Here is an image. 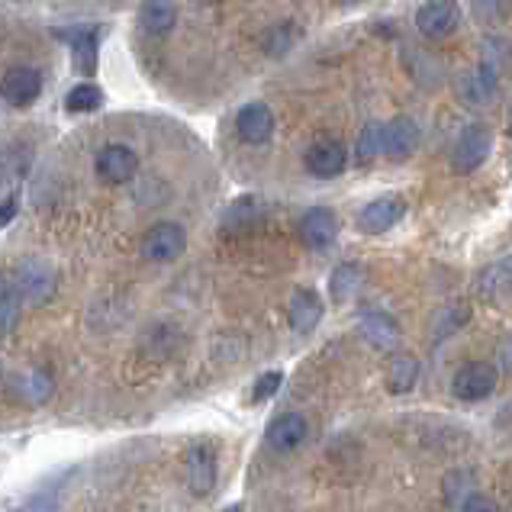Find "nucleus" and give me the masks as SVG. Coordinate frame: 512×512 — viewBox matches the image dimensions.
I'll list each match as a JSON object with an SVG mask.
<instances>
[{
	"label": "nucleus",
	"mask_w": 512,
	"mask_h": 512,
	"mask_svg": "<svg viewBox=\"0 0 512 512\" xmlns=\"http://www.w3.org/2000/svg\"><path fill=\"white\" fill-rule=\"evenodd\" d=\"M361 335L368 339L374 348H393L400 339V326H397V319L387 316V313H368L361 319Z\"/></svg>",
	"instance_id": "f3484780"
},
{
	"label": "nucleus",
	"mask_w": 512,
	"mask_h": 512,
	"mask_svg": "<svg viewBox=\"0 0 512 512\" xmlns=\"http://www.w3.org/2000/svg\"><path fill=\"white\" fill-rule=\"evenodd\" d=\"M406 216V200L397 197V194H390V197H377L371 200L368 207L361 210L358 216V226L364 232H371V236H377V232H387L400 223V219Z\"/></svg>",
	"instance_id": "1a4fd4ad"
},
{
	"label": "nucleus",
	"mask_w": 512,
	"mask_h": 512,
	"mask_svg": "<svg viewBox=\"0 0 512 512\" xmlns=\"http://www.w3.org/2000/svg\"><path fill=\"white\" fill-rule=\"evenodd\" d=\"M20 390H23V400H26V403H42V400H46L49 393H52V380H49L46 374L33 371V374H26V377H23Z\"/></svg>",
	"instance_id": "393cba45"
},
{
	"label": "nucleus",
	"mask_w": 512,
	"mask_h": 512,
	"mask_svg": "<svg viewBox=\"0 0 512 512\" xmlns=\"http://www.w3.org/2000/svg\"><path fill=\"white\" fill-rule=\"evenodd\" d=\"M306 435H310V426L300 413H281L268 426V445L274 451H294L306 442Z\"/></svg>",
	"instance_id": "2eb2a0df"
},
{
	"label": "nucleus",
	"mask_w": 512,
	"mask_h": 512,
	"mask_svg": "<svg viewBox=\"0 0 512 512\" xmlns=\"http://www.w3.org/2000/svg\"><path fill=\"white\" fill-rule=\"evenodd\" d=\"M100 104H104V94H100V87H94V84H78L75 91L65 97V107L71 113H91Z\"/></svg>",
	"instance_id": "412c9836"
},
{
	"label": "nucleus",
	"mask_w": 512,
	"mask_h": 512,
	"mask_svg": "<svg viewBox=\"0 0 512 512\" xmlns=\"http://www.w3.org/2000/svg\"><path fill=\"white\" fill-rule=\"evenodd\" d=\"M139 20H142V29L152 36H165L168 29L178 23V7L174 4H162V0H152V4H142L139 10Z\"/></svg>",
	"instance_id": "a211bd4d"
},
{
	"label": "nucleus",
	"mask_w": 512,
	"mask_h": 512,
	"mask_svg": "<svg viewBox=\"0 0 512 512\" xmlns=\"http://www.w3.org/2000/svg\"><path fill=\"white\" fill-rule=\"evenodd\" d=\"M493 390H496V371L487 361H467L464 368H458L455 377H451V393L464 403L487 400Z\"/></svg>",
	"instance_id": "f257e3e1"
},
{
	"label": "nucleus",
	"mask_w": 512,
	"mask_h": 512,
	"mask_svg": "<svg viewBox=\"0 0 512 512\" xmlns=\"http://www.w3.org/2000/svg\"><path fill=\"white\" fill-rule=\"evenodd\" d=\"M136 168H139V155L129 149V145H123V142H113V145H107V149L97 155V174L104 181H110V184L129 181L136 174Z\"/></svg>",
	"instance_id": "9b49d317"
},
{
	"label": "nucleus",
	"mask_w": 512,
	"mask_h": 512,
	"mask_svg": "<svg viewBox=\"0 0 512 512\" xmlns=\"http://www.w3.org/2000/svg\"><path fill=\"white\" fill-rule=\"evenodd\" d=\"M490 149H493L490 129H487V126H480V123H471V126H464V133L458 136L455 152H451V162H455L458 171L471 174V171H477L480 165L487 162Z\"/></svg>",
	"instance_id": "f03ea898"
},
{
	"label": "nucleus",
	"mask_w": 512,
	"mask_h": 512,
	"mask_svg": "<svg viewBox=\"0 0 512 512\" xmlns=\"http://www.w3.org/2000/svg\"><path fill=\"white\" fill-rule=\"evenodd\" d=\"M55 290V274L42 261H23L17 277H13V294L20 297V303H46Z\"/></svg>",
	"instance_id": "7ed1b4c3"
},
{
	"label": "nucleus",
	"mask_w": 512,
	"mask_h": 512,
	"mask_svg": "<svg viewBox=\"0 0 512 512\" xmlns=\"http://www.w3.org/2000/svg\"><path fill=\"white\" fill-rule=\"evenodd\" d=\"M358 162H371L377 152H384V123H368L358 136Z\"/></svg>",
	"instance_id": "5701e85b"
},
{
	"label": "nucleus",
	"mask_w": 512,
	"mask_h": 512,
	"mask_svg": "<svg viewBox=\"0 0 512 512\" xmlns=\"http://www.w3.org/2000/svg\"><path fill=\"white\" fill-rule=\"evenodd\" d=\"M509 133H512V110H509Z\"/></svg>",
	"instance_id": "72a5a7b5"
},
{
	"label": "nucleus",
	"mask_w": 512,
	"mask_h": 512,
	"mask_svg": "<svg viewBox=\"0 0 512 512\" xmlns=\"http://www.w3.org/2000/svg\"><path fill=\"white\" fill-rule=\"evenodd\" d=\"M58 509V500L52 490H42L36 496H29V500L20 506V512H55Z\"/></svg>",
	"instance_id": "c85d7f7f"
},
{
	"label": "nucleus",
	"mask_w": 512,
	"mask_h": 512,
	"mask_svg": "<svg viewBox=\"0 0 512 512\" xmlns=\"http://www.w3.org/2000/svg\"><path fill=\"white\" fill-rule=\"evenodd\" d=\"M20 210V194H10L7 200H0V229H7Z\"/></svg>",
	"instance_id": "7c9ffc66"
},
{
	"label": "nucleus",
	"mask_w": 512,
	"mask_h": 512,
	"mask_svg": "<svg viewBox=\"0 0 512 512\" xmlns=\"http://www.w3.org/2000/svg\"><path fill=\"white\" fill-rule=\"evenodd\" d=\"M281 384H284V374H281V371H268V374H261V377H258V384H255V390H252V400H255V403L271 400L274 393L281 390Z\"/></svg>",
	"instance_id": "cd10ccee"
},
{
	"label": "nucleus",
	"mask_w": 512,
	"mask_h": 512,
	"mask_svg": "<svg viewBox=\"0 0 512 512\" xmlns=\"http://www.w3.org/2000/svg\"><path fill=\"white\" fill-rule=\"evenodd\" d=\"M39 91H42V75L36 68H13L0 78V94H4V100H10L13 107L33 104Z\"/></svg>",
	"instance_id": "ddd939ff"
},
{
	"label": "nucleus",
	"mask_w": 512,
	"mask_h": 512,
	"mask_svg": "<svg viewBox=\"0 0 512 512\" xmlns=\"http://www.w3.org/2000/svg\"><path fill=\"white\" fill-rule=\"evenodd\" d=\"M416 149H419V126L409 116H393L384 126V152L393 162H400V158H409Z\"/></svg>",
	"instance_id": "4468645a"
},
{
	"label": "nucleus",
	"mask_w": 512,
	"mask_h": 512,
	"mask_svg": "<svg viewBox=\"0 0 512 512\" xmlns=\"http://www.w3.org/2000/svg\"><path fill=\"white\" fill-rule=\"evenodd\" d=\"M496 94H500V78L493 75L490 68L477 65L471 71H464L458 78V97L467 107H490Z\"/></svg>",
	"instance_id": "6e6552de"
},
{
	"label": "nucleus",
	"mask_w": 512,
	"mask_h": 512,
	"mask_svg": "<svg viewBox=\"0 0 512 512\" xmlns=\"http://www.w3.org/2000/svg\"><path fill=\"white\" fill-rule=\"evenodd\" d=\"M464 484H471V474H451L445 480V503L448 506H461L467 496H471V487H464Z\"/></svg>",
	"instance_id": "a878e982"
},
{
	"label": "nucleus",
	"mask_w": 512,
	"mask_h": 512,
	"mask_svg": "<svg viewBox=\"0 0 512 512\" xmlns=\"http://www.w3.org/2000/svg\"><path fill=\"white\" fill-rule=\"evenodd\" d=\"M461 512H500V506H496L490 496H484V493H471L461 503Z\"/></svg>",
	"instance_id": "c756f323"
},
{
	"label": "nucleus",
	"mask_w": 512,
	"mask_h": 512,
	"mask_svg": "<svg viewBox=\"0 0 512 512\" xmlns=\"http://www.w3.org/2000/svg\"><path fill=\"white\" fill-rule=\"evenodd\" d=\"M339 236V219H335L332 210L326 207H313L306 210L303 219H300V239L306 242V248H316V252H323L329 248Z\"/></svg>",
	"instance_id": "9d476101"
},
{
	"label": "nucleus",
	"mask_w": 512,
	"mask_h": 512,
	"mask_svg": "<svg viewBox=\"0 0 512 512\" xmlns=\"http://www.w3.org/2000/svg\"><path fill=\"white\" fill-rule=\"evenodd\" d=\"M239 139L248 145H261L274 136V113L268 104H245L236 116Z\"/></svg>",
	"instance_id": "f8f14e48"
},
{
	"label": "nucleus",
	"mask_w": 512,
	"mask_h": 512,
	"mask_svg": "<svg viewBox=\"0 0 512 512\" xmlns=\"http://www.w3.org/2000/svg\"><path fill=\"white\" fill-rule=\"evenodd\" d=\"M94 62H97V39H94V33H87L75 49V65H78V71H84V75H91Z\"/></svg>",
	"instance_id": "bb28decb"
},
{
	"label": "nucleus",
	"mask_w": 512,
	"mask_h": 512,
	"mask_svg": "<svg viewBox=\"0 0 512 512\" xmlns=\"http://www.w3.org/2000/svg\"><path fill=\"white\" fill-rule=\"evenodd\" d=\"M358 287V268L355 265H339L332 271V281H329V294L335 303H345Z\"/></svg>",
	"instance_id": "4be33fe9"
},
{
	"label": "nucleus",
	"mask_w": 512,
	"mask_h": 512,
	"mask_svg": "<svg viewBox=\"0 0 512 512\" xmlns=\"http://www.w3.org/2000/svg\"><path fill=\"white\" fill-rule=\"evenodd\" d=\"M187 484L194 496H207L216 487V451L210 442H194L187 448Z\"/></svg>",
	"instance_id": "423d86ee"
},
{
	"label": "nucleus",
	"mask_w": 512,
	"mask_h": 512,
	"mask_svg": "<svg viewBox=\"0 0 512 512\" xmlns=\"http://www.w3.org/2000/svg\"><path fill=\"white\" fill-rule=\"evenodd\" d=\"M416 29L426 39H445L458 29V7L445 0H429L416 7Z\"/></svg>",
	"instance_id": "0eeeda50"
},
{
	"label": "nucleus",
	"mask_w": 512,
	"mask_h": 512,
	"mask_svg": "<svg viewBox=\"0 0 512 512\" xmlns=\"http://www.w3.org/2000/svg\"><path fill=\"white\" fill-rule=\"evenodd\" d=\"M0 297H4V274H0Z\"/></svg>",
	"instance_id": "473e14b6"
},
{
	"label": "nucleus",
	"mask_w": 512,
	"mask_h": 512,
	"mask_svg": "<svg viewBox=\"0 0 512 512\" xmlns=\"http://www.w3.org/2000/svg\"><path fill=\"white\" fill-rule=\"evenodd\" d=\"M323 319V300H319L313 290H297L290 297V326L297 332H313Z\"/></svg>",
	"instance_id": "dca6fc26"
},
{
	"label": "nucleus",
	"mask_w": 512,
	"mask_h": 512,
	"mask_svg": "<svg viewBox=\"0 0 512 512\" xmlns=\"http://www.w3.org/2000/svg\"><path fill=\"white\" fill-rule=\"evenodd\" d=\"M416 377H419L416 358H400V361H393V368L387 374V384H390L393 393H406V390H413Z\"/></svg>",
	"instance_id": "aec40b11"
},
{
	"label": "nucleus",
	"mask_w": 512,
	"mask_h": 512,
	"mask_svg": "<svg viewBox=\"0 0 512 512\" xmlns=\"http://www.w3.org/2000/svg\"><path fill=\"white\" fill-rule=\"evenodd\" d=\"M20 310H23V303L20 297L13 294V290H7V297H0V339H7V335L17 329L20 323Z\"/></svg>",
	"instance_id": "b1692460"
},
{
	"label": "nucleus",
	"mask_w": 512,
	"mask_h": 512,
	"mask_svg": "<svg viewBox=\"0 0 512 512\" xmlns=\"http://www.w3.org/2000/svg\"><path fill=\"white\" fill-rule=\"evenodd\" d=\"M480 65L490 68L493 75L500 78L506 68H512V52H509V42H506V39H487V42H484V58H480Z\"/></svg>",
	"instance_id": "6ab92c4d"
},
{
	"label": "nucleus",
	"mask_w": 512,
	"mask_h": 512,
	"mask_svg": "<svg viewBox=\"0 0 512 512\" xmlns=\"http://www.w3.org/2000/svg\"><path fill=\"white\" fill-rule=\"evenodd\" d=\"M223 512H242V506H239V503H232V506H226Z\"/></svg>",
	"instance_id": "2f4dec72"
},
{
	"label": "nucleus",
	"mask_w": 512,
	"mask_h": 512,
	"mask_svg": "<svg viewBox=\"0 0 512 512\" xmlns=\"http://www.w3.org/2000/svg\"><path fill=\"white\" fill-rule=\"evenodd\" d=\"M303 165L313 178H335V174H342L348 168V149L335 139L313 142L303 155Z\"/></svg>",
	"instance_id": "20e7f679"
},
{
	"label": "nucleus",
	"mask_w": 512,
	"mask_h": 512,
	"mask_svg": "<svg viewBox=\"0 0 512 512\" xmlns=\"http://www.w3.org/2000/svg\"><path fill=\"white\" fill-rule=\"evenodd\" d=\"M187 245V236L178 223H158L145 232L142 239V255L149 261H174Z\"/></svg>",
	"instance_id": "39448f33"
}]
</instances>
